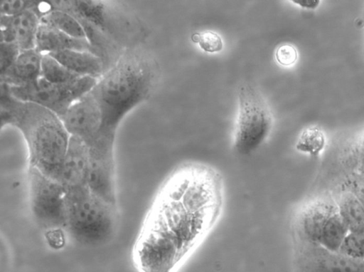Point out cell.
<instances>
[{
  "label": "cell",
  "instance_id": "1",
  "mask_svg": "<svg viewBox=\"0 0 364 272\" xmlns=\"http://www.w3.org/2000/svg\"><path fill=\"white\" fill-rule=\"evenodd\" d=\"M226 200L221 172L199 161L177 164L167 175L134 249L141 272H176L219 223Z\"/></svg>",
  "mask_w": 364,
  "mask_h": 272
},
{
  "label": "cell",
  "instance_id": "2",
  "mask_svg": "<svg viewBox=\"0 0 364 272\" xmlns=\"http://www.w3.org/2000/svg\"><path fill=\"white\" fill-rule=\"evenodd\" d=\"M159 78L154 59L139 49L125 48L90 90L102 113L99 135L116 136L124 117L151 95Z\"/></svg>",
  "mask_w": 364,
  "mask_h": 272
},
{
  "label": "cell",
  "instance_id": "3",
  "mask_svg": "<svg viewBox=\"0 0 364 272\" xmlns=\"http://www.w3.org/2000/svg\"><path fill=\"white\" fill-rule=\"evenodd\" d=\"M1 125H12L21 132L27 145L28 167L59 182L70 135L58 115L14 98L1 83Z\"/></svg>",
  "mask_w": 364,
  "mask_h": 272
},
{
  "label": "cell",
  "instance_id": "4",
  "mask_svg": "<svg viewBox=\"0 0 364 272\" xmlns=\"http://www.w3.org/2000/svg\"><path fill=\"white\" fill-rule=\"evenodd\" d=\"M65 231L80 244L98 246L112 239L117 225V206L87 187L66 192Z\"/></svg>",
  "mask_w": 364,
  "mask_h": 272
},
{
  "label": "cell",
  "instance_id": "5",
  "mask_svg": "<svg viewBox=\"0 0 364 272\" xmlns=\"http://www.w3.org/2000/svg\"><path fill=\"white\" fill-rule=\"evenodd\" d=\"M273 127L271 108L260 91L244 83L237 90V115L233 148L240 155L257 150L267 139Z\"/></svg>",
  "mask_w": 364,
  "mask_h": 272
},
{
  "label": "cell",
  "instance_id": "6",
  "mask_svg": "<svg viewBox=\"0 0 364 272\" xmlns=\"http://www.w3.org/2000/svg\"><path fill=\"white\" fill-rule=\"evenodd\" d=\"M28 184L31 211L38 226L46 231L65 230L66 191L62 184L30 167L28 169Z\"/></svg>",
  "mask_w": 364,
  "mask_h": 272
},
{
  "label": "cell",
  "instance_id": "7",
  "mask_svg": "<svg viewBox=\"0 0 364 272\" xmlns=\"http://www.w3.org/2000/svg\"><path fill=\"white\" fill-rule=\"evenodd\" d=\"M97 80L82 76L67 83H53L40 77L23 86L6 85L14 98L39 105L60 117L75 101L89 93Z\"/></svg>",
  "mask_w": 364,
  "mask_h": 272
},
{
  "label": "cell",
  "instance_id": "8",
  "mask_svg": "<svg viewBox=\"0 0 364 272\" xmlns=\"http://www.w3.org/2000/svg\"><path fill=\"white\" fill-rule=\"evenodd\" d=\"M114 141L115 136L100 135L89 145L87 186L97 197L117 206Z\"/></svg>",
  "mask_w": 364,
  "mask_h": 272
},
{
  "label": "cell",
  "instance_id": "9",
  "mask_svg": "<svg viewBox=\"0 0 364 272\" xmlns=\"http://www.w3.org/2000/svg\"><path fill=\"white\" fill-rule=\"evenodd\" d=\"M336 209L331 195L314 198L300 205L291 222L292 245H318L324 226Z\"/></svg>",
  "mask_w": 364,
  "mask_h": 272
},
{
  "label": "cell",
  "instance_id": "10",
  "mask_svg": "<svg viewBox=\"0 0 364 272\" xmlns=\"http://www.w3.org/2000/svg\"><path fill=\"white\" fill-rule=\"evenodd\" d=\"M60 118L70 136L81 139L88 146L99 136L102 113L90 91L75 101Z\"/></svg>",
  "mask_w": 364,
  "mask_h": 272
},
{
  "label": "cell",
  "instance_id": "11",
  "mask_svg": "<svg viewBox=\"0 0 364 272\" xmlns=\"http://www.w3.org/2000/svg\"><path fill=\"white\" fill-rule=\"evenodd\" d=\"M40 16L33 7L17 15H1V42L15 43L21 51L36 48Z\"/></svg>",
  "mask_w": 364,
  "mask_h": 272
},
{
  "label": "cell",
  "instance_id": "12",
  "mask_svg": "<svg viewBox=\"0 0 364 272\" xmlns=\"http://www.w3.org/2000/svg\"><path fill=\"white\" fill-rule=\"evenodd\" d=\"M88 165L89 146L81 139L70 136L59 179L66 192L87 187Z\"/></svg>",
  "mask_w": 364,
  "mask_h": 272
},
{
  "label": "cell",
  "instance_id": "13",
  "mask_svg": "<svg viewBox=\"0 0 364 272\" xmlns=\"http://www.w3.org/2000/svg\"><path fill=\"white\" fill-rule=\"evenodd\" d=\"M43 54L36 48L21 51L15 62L0 74L1 83L9 86H23L41 77Z\"/></svg>",
  "mask_w": 364,
  "mask_h": 272
},
{
  "label": "cell",
  "instance_id": "14",
  "mask_svg": "<svg viewBox=\"0 0 364 272\" xmlns=\"http://www.w3.org/2000/svg\"><path fill=\"white\" fill-rule=\"evenodd\" d=\"M49 55L80 76L99 79L108 70L104 60L89 51L64 50Z\"/></svg>",
  "mask_w": 364,
  "mask_h": 272
},
{
  "label": "cell",
  "instance_id": "15",
  "mask_svg": "<svg viewBox=\"0 0 364 272\" xmlns=\"http://www.w3.org/2000/svg\"><path fill=\"white\" fill-rule=\"evenodd\" d=\"M36 49L42 54L64 50L89 51L96 53L88 39L70 37L41 21L37 33Z\"/></svg>",
  "mask_w": 364,
  "mask_h": 272
},
{
  "label": "cell",
  "instance_id": "16",
  "mask_svg": "<svg viewBox=\"0 0 364 272\" xmlns=\"http://www.w3.org/2000/svg\"><path fill=\"white\" fill-rule=\"evenodd\" d=\"M337 211L349 232H364V206L357 197L342 184L333 196Z\"/></svg>",
  "mask_w": 364,
  "mask_h": 272
},
{
  "label": "cell",
  "instance_id": "17",
  "mask_svg": "<svg viewBox=\"0 0 364 272\" xmlns=\"http://www.w3.org/2000/svg\"><path fill=\"white\" fill-rule=\"evenodd\" d=\"M41 21L70 37L88 39L87 31L80 21L73 15L62 9L53 8L41 17Z\"/></svg>",
  "mask_w": 364,
  "mask_h": 272
},
{
  "label": "cell",
  "instance_id": "18",
  "mask_svg": "<svg viewBox=\"0 0 364 272\" xmlns=\"http://www.w3.org/2000/svg\"><path fill=\"white\" fill-rule=\"evenodd\" d=\"M348 232L336 209L324 226L317 246L331 252H338Z\"/></svg>",
  "mask_w": 364,
  "mask_h": 272
},
{
  "label": "cell",
  "instance_id": "19",
  "mask_svg": "<svg viewBox=\"0 0 364 272\" xmlns=\"http://www.w3.org/2000/svg\"><path fill=\"white\" fill-rule=\"evenodd\" d=\"M41 77L53 83H67L82 77L68 69L49 54H43Z\"/></svg>",
  "mask_w": 364,
  "mask_h": 272
},
{
  "label": "cell",
  "instance_id": "20",
  "mask_svg": "<svg viewBox=\"0 0 364 272\" xmlns=\"http://www.w3.org/2000/svg\"><path fill=\"white\" fill-rule=\"evenodd\" d=\"M325 146L324 132L317 126H309L304 129L295 143V148L297 151L311 156L318 155L323 150Z\"/></svg>",
  "mask_w": 364,
  "mask_h": 272
},
{
  "label": "cell",
  "instance_id": "21",
  "mask_svg": "<svg viewBox=\"0 0 364 272\" xmlns=\"http://www.w3.org/2000/svg\"><path fill=\"white\" fill-rule=\"evenodd\" d=\"M346 160L353 173L364 177V131L351 142Z\"/></svg>",
  "mask_w": 364,
  "mask_h": 272
},
{
  "label": "cell",
  "instance_id": "22",
  "mask_svg": "<svg viewBox=\"0 0 364 272\" xmlns=\"http://www.w3.org/2000/svg\"><path fill=\"white\" fill-rule=\"evenodd\" d=\"M191 40L193 43L198 44L200 49L206 53H218L223 48L222 38L213 31L194 32L191 36Z\"/></svg>",
  "mask_w": 364,
  "mask_h": 272
},
{
  "label": "cell",
  "instance_id": "23",
  "mask_svg": "<svg viewBox=\"0 0 364 272\" xmlns=\"http://www.w3.org/2000/svg\"><path fill=\"white\" fill-rule=\"evenodd\" d=\"M338 252L350 258L364 261V232H348Z\"/></svg>",
  "mask_w": 364,
  "mask_h": 272
},
{
  "label": "cell",
  "instance_id": "24",
  "mask_svg": "<svg viewBox=\"0 0 364 272\" xmlns=\"http://www.w3.org/2000/svg\"><path fill=\"white\" fill-rule=\"evenodd\" d=\"M21 51L15 43L1 42L0 74L5 72L15 62Z\"/></svg>",
  "mask_w": 364,
  "mask_h": 272
},
{
  "label": "cell",
  "instance_id": "25",
  "mask_svg": "<svg viewBox=\"0 0 364 272\" xmlns=\"http://www.w3.org/2000/svg\"><path fill=\"white\" fill-rule=\"evenodd\" d=\"M35 1L2 0L0 5L1 16H15L33 7Z\"/></svg>",
  "mask_w": 364,
  "mask_h": 272
},
{
  "label": "cell",
  "instance_id": "26",
  "mask_svg": "<svg viewBox=\"0 0 364 272\" xmlns=\"http://www.w3.org/2000/svg\"><path fill=\"white\" fill-rule=\"evenodd\" d=\"M277 62L285 67L294 65L298 59V52L294 46L289 43L280 45L275 51Z\"/></svg>",
  "mask_w": 364,
  "mask_h": 272
},
{
  "label": "cell",
  "instance_id": "27",
  "mask_svg": "<svg viewBox=\"0 0 364 272\" xmlns=\"http://www.w3.org/2000/svg\"><path fill=\"white\" fill-rule=\"evenodd\" d=\"M343 184L349 189L364 206V177L351 172Z\"/></svg>",
  "mask_w": 364,
  "mask_h": 272
},
{
  "label": "cell",
  "instance_id": "28",
  "mask_svg": "<svg viewBox=\"0 0 364 272\" xmlns=\"http://www.w3.org/2000/svg\"><path fill=\"white\" fill-rule=\"evenodd\" d=\"M63 229H53L46 231V239L50 247L58 249L64 245Z\"/></svg>",
  "mask_w": 364,
  "mask_h": 272
},
{
  "label": "cell",
  "instance_id": "29",
  "mask_svg": "<svg viewBox=\"0 0 364 272\" xmlns=\"http://www.w3.org/2000/svg\"><path fill=\"white\" fill-rule=\"evenodd\" d=\"M291 2L301 8L312 10L316 9L320 4V1L315 0H297L292 1Z\"/></svg>",
  "mask_w": 364,
  "mask_h": 272
}]
</instances>
